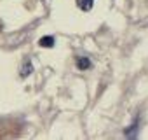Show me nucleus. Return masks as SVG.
<instances>
[{"mask_svg":"<svg viewBox=\"0 0 148 140\" xmlns=\"http://www.w3.org/2000/svg\"><path fill=\"white\" fill-rule=\"evenodd\" d=\"M138 130H139V117H136L132 121V124L125 130V137L127 138H136L138 137Z\"/></svg>","mask_w":148,"mask_h":140,"instance_id":"obj_1","label":"nucleus"},{"mask_svg":"<svg viewBox=\"0 0 148 140\" xmlns=\"http://www.w3.org/2000/svg\"><path fill=\"white\" fill-rule=\"evenodd\" d=\"M75 63H77V68H79V70H82V72H86V70H89V68L92 67L91 60H89V58H86V56H79Z\"/></svg>","mask_w":148,"mask_h":140,"instance_id":"obj_2","label":"nucleus"},{"mask_svg":"<svg viewBox=\"0 0 148 140\" xmlns=\"http://www.w3.org/2000/svg\"><path fill=\"white\" fill-rule=\"evenodd\" d=\"M94 6V0H77V7L84 12H89Z\"/></svg>","mask_w":148,"mask_h":140,"instance_id":"obj_3","label":"nucleus"},{"mask_svg":"<svg viewBox=\"0 0 148 140\" xmlns=\"http://www.w3.org/2000/svg\"><path fill=\"white\" fill-rule=\"evenodd\" d=\"M32 70H33L32 61H30V60H25V63H23V67H21V77H28V76L32 74Z\"/></svg>","mask_w":148,"mask_h":140,"instance_id":"obj_4","label":"nucleus"},{"mask_svg":"<svg viewBox=\"0 0 148 140\" xmlns=\"http://www.w3.org/2000/svg\"><path fill=\"white\" fill-rule=\"evenodd\" d=\"M38 44H40L42 47H52V46H54V37H52V35H45V37H42V39L38 40Z\"/></svg>","mask_w":148,"mask_h":140,"instance_id":"obj_5","label":"nucleus"}]
</instances>
